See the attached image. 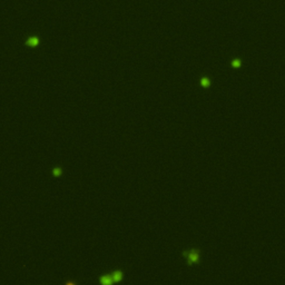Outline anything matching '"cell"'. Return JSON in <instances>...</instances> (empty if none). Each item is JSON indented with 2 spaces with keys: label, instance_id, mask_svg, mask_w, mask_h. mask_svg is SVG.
<instances>
[{
  "label": "cell",
  "instance_id": "obj_2",
  "mask_svg": "<svg viewBox=\"0 0 285 285\" xmlns=\"http://www.w3.org/2000/svg\"><path fill=\"white\" fill-rule=\"evenodd\" d=\"M111 277H113L114 283H119L121 279H123V272L121 271H115L111 274Z\"/></svg>",
  "mask_w": 285,
  "mask_h": 285
},
{
  "label": "cell",
  "instance_id": "obj_1",
  "mask_svg": "<svg viewBox=\"0 0 285 285\" xmlns=\"http://www.w3.org/2000/svg\"><path fill=\"white\" fill-rule=\"evenodd\" d=\"M99 283L102 285H113L114 284V281H113V277H111V275H102L100 276V279H99Z\"/></svg>",
  "mask_w": 285,
  "mask_h": 285
},
{
  "label": "cell",
  "instance_id": "obj_5",
  "mask_svg": "<svg viewBox=\"0 0 285 285\" xmlns=\"http://www.w3.org/2000/svg\"><path fill=\"white\" fill-rule=\"evenodd\" d=\"M66 285H76V284H75L74 282H67V283H66Z\"/></svg>",
  "mask_w": 285,
  "mask_h": 285
},
{
  "label": "cell",
  "instance_id": "obj_3",
  "mask_svg": "<svg viewBox=\"0 0 285 285\" xmlns=\"http://www.w3.org/2000/svg\"><path fill=\"white\" fill-rule=\"evenodd\" d=\"M39 44V39L37 37H31L27 40V45L28 46H31V47H36Z\"/></svg>",
  "mask_w": 285,
  "mask_h": 285
},
{
  "label": "cell",
  "instance_id": "obj_4",
  "mask_svg": "<svg viewBox=\"0 0 285 285\" xmlns=\"http://www.w3.org/2000/svg\"><path fill=\"white\" fill-rule=\"evenodd\" d=\"M52 175H54L55 177L60 176V175H61V168H60V167H56V168H54V169H52Z\"/></svg>",
  "mask_w": 285,
  "mask_h": 285
}]
</instances>
